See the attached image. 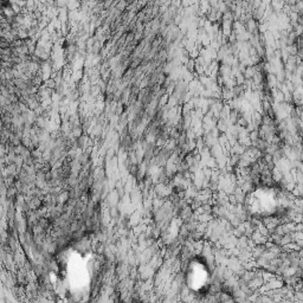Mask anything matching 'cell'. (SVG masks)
I'll return each instance as SVG.
<instances>
[{
  "label": "cell",
  "instance_id": "277c9868",
  "mask_svg": "<svg viewBox=\"0 0 303 303\" xmlns=\"http://www.w3.org/2000/svg\"><path fill=\"white\" fill-rule=\"evenodd\" d=\"M280 1H282V2H286V0H280Z\"/></svg>",
  "mask_w": 303,
  "mask_h": 303
},
{
  "label": "cell",
  "instance_id": "3957f363",
  "mask_svg": "<svg viewBox=\"0 0 303 303\" xmlns=\"http://www.w3.org/2000/svg\"><path fill=\"white\" fill-rule=\"evenodd\" d=\"M186 283L196 294L207 292L211 284V272L205 261L201 258L192 259L186 271Z\"/></svg>",
  "mask_w": 303,
  "mask_h": 303
},
{
  "label": "cell",
  "instance_id": "6da1fadb",
  "mask_svg": "<svg viewBox=\"0 0 303 303\" xmlns=\"http://www.w3.org/2000/svg\"><path fill=\"white\" fill-rule=\"evenodd\" d=\"M96 275V258L85 247L70 246L56 257L50 283L58 297L67 302L89 298Z\"/></svg>",
  "mask_w": 303,
  "mask_h": 303
},
{
  "label": "cell",
  "instance_id": "7a4b0ae2",
  "mask_svg": "<svg viewBox=\"0 0 303 303\" xmlns=\"http://www.w3.org/2000/svg\"><path fill=\"white\" fill-rule=\"evenodd\" d=\"M246 204L247 210L255 217L268 218L284 212L286 199L277 188L263 187L255 190L249 196Z\"/></svg>",
  "mask_w": 303,
  "mask_h": 303
}]
</instances>
